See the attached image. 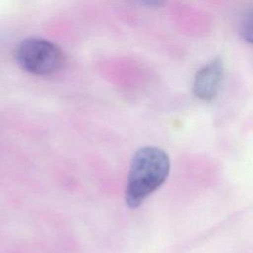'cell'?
<instances>
[{
	"mask_svg": "<svg viewBox=\"0 0 253 253\" xmlns=\"http://www.w3.org/2000/svg\"><path fill=\"white\" fill-rule=\"evenodd\" d=\"M134 1L147 7H160L166 2V0H134Z\"/></svg>",
	"mask_w": 253,
	"mask_h": 253,
	"instance_id": "obj_5",
	"label": "cell"
},
{
	"mask_svg": "<svg viewBox=\"0 0 253 253\" xmlns=\"http://www.w3.org/2000/svg\"><path fill=\"white\" fill-rule=\"evenodd\" d=\"M222 78L223 63L219 57H216L197 71L193 82L194 95L202 101H211L219 91Z\"/></svg>",
	"mask_w": 253,
	"mask_h": 253,
	"instance_id": "obj_3",
	"label": "cell"
},
{
	"mask_svg": "<svg viewBox=\"0 0 253 253\" xmlns=\"http://www.w3.org/2000/svg\"><path fill=\"white\" fill-rule=\"evenodd\" d=\"M170 172L167 153L155 146L138 149L131 158L126 188V203L129 208L139 207L166 181Z\"/></svg>",
	"mask_w": 253,
	"mask_h": 253,
	"instance_id": "obj_1",
	"label": "cell"
},
{
	"mask_svg": "<svg viewBox=\"0 0 253 253\" xmlns=\"http://www.w3.org/2000/svg\"><path fill=\"white\" fill-rule=\"evenodd\" d=\"M242 39L250 44H253V10L245 13L242 17L239 27Z\"/></svg>",
	"mask_w": 253,
	"mask_h": 253,
	"instance_id": "obj_4",
	"label": "cell"
},
{
	"mask_svg": "<svg viewBox=\"0 0 253 253\" xmlns=\"http://www.w3.org/2000/svg\"><path fill=\"white\" fill-rule=\"evenodd\" d=\"M15 56L24 70L36 75L55 73L64 63V55L57 45L38 38L21 42L16 48Z\"/></svg>",
	"mask_w": 253,
	"mask_h": 253,
	"instance_id": "obj_2",
	"label": "cell"
}]
</instances>
